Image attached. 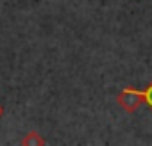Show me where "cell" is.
<instances>
[{
    "label": "cell",
    "instance_id": "obj_1",
    "mask_svg": "<svg viewBox=\"0 0 152 146\" xmlns=\"http://www.w3.org/2000/svg\"><path fill=\"white\" fill-rule=\"evenodd\" d=\"M116 102L125 112L132 114L145 103V93L136 87H125L116 95Z\"/></svg>",
    "mask_w": 152,
    "mask_h": 146
},
{
    "label": "cell",
    "instance_id": "obj_4",
    "mask_svg": "<svg viewBox=\"0 0 152 146\" xmlns=\"http://www.w3.org/2000/svg\"><path fill=\"white\" fill-rule=\"evenodd\" d=\"M2 114H4V109H2V105H0V118H2Z\"/></svg>",
    "mask_w": 152,
    "mask_h": 146
},
{
    "label": "cell",
    "instance_id": "obj_2",
    "mask_svg": "<svg viewBox=\"0 0 152 146\" xmlns=\"http://www.w3.org/2000/svg\"><path fill=\"white\" fill-rule=\"evenodd\" d=\"M45 142H47V141H45L38 132H34V130L29 132V134L20 141V144H23V146H43Z\"/></svg>",
    "mask_w": 152,
    "mask_h": 146
},
{
    "label": "cell",
    "instance_id": "obj_3",
    "mask_svg": "<svg viewBox=\"0 0 152 146\" xmlns=\"http://www.w3.org/2000/svg\"><path fill=\"white\" fill-rule=\"evenodd\" d=\"M143 93H145V105L152 111V82L143 89Z\"/></svg>",
    "mask_w": 152,
    "mask_h": 146
}]
</instances>
